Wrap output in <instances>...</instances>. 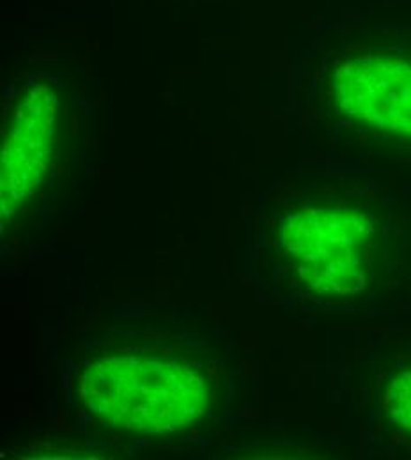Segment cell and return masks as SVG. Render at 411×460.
<instances>
[{
	"instance_id": "1",
	"label": "cell",
	"mask_w": 411,
	"mask_h": 460,
	"mask_svg": "<svg viewBox=\"0 0 411 460\" xmlns=\"http://www.w3.org/2000/svg\"><path fill=\"white\" fill-rule=\"evenodd\" d=\"M80 397L103 423L135 434H176L197 423L211 401L195 365L162 356H112L82 372Z\"/></svg>"
},
{
	"instance_id": "2",
	"label": "cell",
	"mask_w": 411,
	"mask_h": 460,
	"mask_svg": "<svg viewBox=\"0 0 411 460\" xmlns=\"http://www.w3.org/2000/svg\"><path fill=\"white\" fill-rule=\"evenodd\" d=\"M282 244L303 280L319 292H358L371 273L372 227L352 209L296 213L282 227Z\"/></svg>"
},
{
	"instance_id": "3",
	"label": "cell",
	"mask_w": 411,
	"mask_h": 460,
	"mask_svg": "<svg viewBox=\"0 0 411 460\" xmlns=\"http://www.w3.org/2000/svg\"><path fill=\"white\" fill-rule=\"evenodd\" d=\"M59 100L50 84L32 85L2 144L0 206L11 217L41 184L52 160Z\"/></svg>"
},
{
	"instance_id": "4",
	"label": "cell",
	"mask_w": 411,
	"mask_h": 460,
	"mask_svg": "<svg viewBox=\"0 0 411 460\" xmlns=\"http://www.w3.org/2000/svg\"><path fill=\"white\" fill-rule=\"evenodd\" d=\"M335 98L356 122L411 138V62L381 56L352 58L335 73Z\"/></svg>"
},
{
	"instance_id": "5",
	"label": "cell",
	"mask_w": 411,
	"mask_h": 460,
	"mask_svg": "<svg viewBox=\"0 0 411 460\" xmlns=\"http://www.w3.org/2000/svg\"><path fill=\"white\" fill-rule=\"evenodd\" d=\"M389 411L399 427L411 432V367L394 377L389 392Z\"/></svg>"
}]
</instances>
